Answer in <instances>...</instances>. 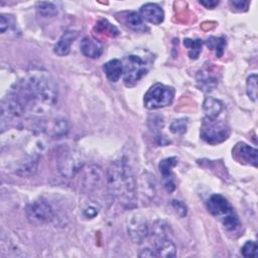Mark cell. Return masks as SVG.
<instances>
[{"label":"cell","mask_w":258,"mask_h":258,"mask_svg":"<svg viewBox=\"0 0 258 258\" xmlns=\"http://www.w3.org/2000/svg\"><path fill=\"white\" fill-rule=\"evenodd\" d=\"M14 92L25 109L43 110L52 107L57 101V88L49 75L35 72L18 83Z\"/></svg>","instance_id":"1"},{"label":"cell","mask_w":258,"mask_h":258,"mask_svg":"<svg viewBox=\"0 0 258 258\" xmlns=\"http://www.w3.org/2000/svg\"><path fill=\"white\" fill-rule=\"evenodd\" d=\"M110 195L124 206H130L136 199L137 181L131 167L122 160L113 161L106 173Z\"/></svg>","instance_id":"2"},{"label":"cell","mask_w":258,"mask_h":258,"mask_svg":"<svg viewBox=\"0 0 258 258\" xmlns=\"http://www.w3.org/2000/svg\"><path fill=\"white\" fill-rule=\"evenodd\" d=\"M206 205L210 214L218 219L228 231H236L240 227L241 224L234 208L222 195L214 194L210 196Z\"/></svg>","instance_id":"3"},{"label":"cell","mask_w":258,"mask_h":258,"mask_svg":"<svg viewBox=\"0 0 258 258\" xmlns=\"http://www.w3.org/2000/svg\"><path fill=\"white\" fill-rule=\"evenodd\" d=\"M56 166L63 177L73 178L83 168L84 161L76 149L62 146L56 152Z\"/></svg>","instance_id":"4"},{"label":"cell","mask_w":258,"mask_h":258,"mask_svg":"<svg viewBox=\"0 0 258 258\" xmlns=\"http://www.w3.org/2000/svg\"><path fill=\"white\" fill-rule=\"evenodd\" d=\"M174 99L172 87L157 83L151 86L144 95V107L148 110H156L169 106Z\"/></svg>","instance_id":"5"},{"label":"cell","mask_w":258,"mask_h":258,"mask_svg":"<svg viewBox=\"0 0 258 258\" xmlns=\"http://www.w3.org/2000/svg\"><path fill=\"white\" fill-rule=\"evenodd\" d=\"M230 129L223 121L205 117L201 126V137L209 144H219L228 139Z\"/></svg>","instance_id":"6"},{"label":"cell","mask_w":258,"mask_h":258,"mask_svg":"<svg viewBox=\"0 0 258 258\" xmlns=\"http://www.w3.org/2000/svg\"><path fill=\"white\" fill-rule=\"evenodd\" d=\"M145 61L138 55L130 54L125 57L123 62V80L127 87L134 86L147 74Z\"/></svg>","instance_id":"7"},{"label":"cell","mask_w":258,"mask_h":258,"mask_svg":"<svg viewBox=\"0 0 258 258\" xmlns=\"http://www.w3.org/2000/svg\"><path fill=\"white\" fill-rule=\"evenodd\" d=\"M154 242L152 249L156 257H174L176 254V247L171 239L167 237L164 231V226L159 222V225L154 226L153 234Z\"/></svg>","instance_id":"8"},{"label":"cell","mask_w":258,"mask_h":258,"mask_svg":"<svg viewBox=\"0 0 258 258\" xmlns=\"http://www.w3.org/2000/svg\"><path fill=\"white\" fill-rule=\"evenodd\" d=\"M25 213L27 220L33 225H43L49 223L53 218L52 208L48 203L42 200H37L29 204Z\"/></svg>","instance_id":"9"},{"label":"cell","mask_w":258,"mask_h":258,"mask_svg":"<svg viewBox=\"0 0 258 258\" xmlns=\"http://www.w3.org/2000/svg\"><path fill=\"white\" fill-rule=\"evenodd\" d=\"M127 232L134 243L142 244L149 236V228L145 217L134 213L127 219Z\"/></svg>","instance_id":"10"},{"label":"cell","mask_w":258,"mask_h":258,"mask_svg":"<svg viewBox=\"0 0 258 258\" xmlns=\"http://www.w3.org/2000/svg\"><path fill=\"white\" fill-rule=\"evenodd\" d=\"M233 157L240 163L257 166L258 151L256 148L249 146L244 142H239L235 145L232 151Z\"/></svg>","instance_id":"11"},{"label":"cell","mask_w":258,"mask_h":258,"mask_svg":"<svg viewBox=\"0 0 258 258\" xmlns=\"http://www.w3.org/2000/svg\"><path fill=\"white\" fill-rule=\"evenodd\" d=\"M197 83L200 90L209 93L218 86V75L212 66H205L198 72Z\"/></svg>","instance_id":"12"},{"label":"cell","mask_w":258,"mask_h":258,"mask_svg":"<svg viewBox=\"0 0 258 258\" xmlns=\"http://www.w3.org/2000/svg\"><path fill=\"white\" fill-rule=\"evenodd\" d=\"M177 159L175 157H167L159 162V171L162 175L164 186L167 191H172L175 188L172 168L176 165Z\"/></svg>","instance_id":"13"},{"label":"cell","mask_w":258,"mask_h":258,"mask_svg":"<svg viewBox=\"0 0 258 258\" xmlns=\"http://www.w3.org/2000/svg\"><path fill=\"white\" fill-rule=\"evenodd\" d=\"M140 16L142 19L157 25L163 21L164 12L157 4L146 3L140 8Z\"/></svg>","instance_id":"14"},{"label":"cell","mask_w":258,"mask_h":258,"mask_svg":"<svg viewBox=\"0 0 258 258\" xmlns=\"http://www.w3.org/2000/svg\"><path fill=\"white\" fill-rule=\"evenodd\" d=\"M103 180V170L99 165H90L84 172L83 184L88 189H96Z\"/></svg>","instance_id":"15"},{"label":"cell","mask_w":258,"mask_h":258,"mask_svg":"<svg viewBox=\"0 0 258 258\" xmlns=\"http://www.w3.org/2000/svg\"><path fill=\"white\" fill-rule=\"evenodd\" d=\"M78 37V32L75 30H68L66 31L58 41L54 44L53 46V51L59 56H64L68 55L70 50H71V45L72 43L76 40Z\"/></svg>","instance_id":"16"},{"label":"cell","mask_w":258,"mask_h":258,"mask_svg":"<svg viewBox=\"0 0 258 258\" xmlns=\"http://www.w3.org/2000/svg\"><path fill=\"white\" fill-rule=\"evenodd\" d=\"M81 51L90 58H98L103 53V45L91 37H84L81 42Z\"/></svg>","instance_id":"17"},{"label":"cell","mask_w":258,"mask_h":258,"mask_svg":"<svg viewBox=\"0 0 258 258\" xmlns=\"http://www.w3.org/2000/svg\"><path fill=\"white\" fill-rule=\"evenodd\" d=\"M103 71L110 82L116 83L123 75V62L117 58L111 59L104 63Z\"/></svg>","instance_id":"18"},{"label":"cell","mask_w":258,"mask_h":258,"mask_svg":"<svg viewBox=\"0 0 258 258\" xmlns=\"http://www.w3.org/2000/svg\"><path fill=\"white\" fill-rule=\"evenodd\" d=\"M203 110L207 118L217 119L223 110V104L220 100L213 97H207L203 103Z\"/></svg>","instance_id":"19"},{"label":"cell","mask_w":258,"mask_h":258,"mask_svg":"<svg viewBox=\"0 0 258 258\" xmlns=\"http://www.w3.org/2000/svg\"><path fill=\"white\" fill-rule=\"evenodd\" d=\"M125 23L128 27L135 31H144L146 29V26L143 22L142 17L137 12H129L125 16Z\"/></svg>","instance_id":"20"},{"label":"cell","mask_w":258,"mask_h":258,"mask_svg":"<svg viewBox=\"0 0 258 258\" xmlns=\"http://www.w3.org/2000/svg\"><path fill=\"white\" fill-rule=\"evenodd\" d=\"M47 129V132H49L53 137H60L69 132V124L64 119H55Z\"/></svg>","instance_id":"21"},{"label":"cell","mask_w":258,"mask_h":258,"mask_svg":"<svg viewBox=\"0 0 258 258\" xmlns=\"http://www.w3.org/2000/svg\"><path fill=\"white\" fill-rule=\"evenodd\" d=\"M183 44L188 49V56L191 59H197L200 56L203 47V41L201 39L184 38Z\"/></svg>","instance_id":"22"},{"label":"cell","mask_w":258,"mask_h":258,"mask_svg":"<svg viewBox=\"0 0 258 258\" xmlns=\"http://www.w3.org/2000/svg\"><path fill=\"white\" fill-rule=\"evenodd\" d=\"M36 11L43 18H51L56 15L57 9L54 4L49 2H39L36 6Z\"/></svg>","instance_id":"23"},{"label":"cell","mask_w":258,"mask_h":258,"mask_svg":"<svg viewBox=\"0 0 258 258\" xmlns=\"http://www.w3.org/2000/svg\"><path fill=\"white\" fill-rule=\"evenodd\" d=\"M207 45L209 48L215 50L218 57H221L224 53L226 46V39L224 37H210L207 39Z\"/></svg>","instance_id":"24"},{"label":"cell","mask_w":258,"mask_h":258,"mask_svg":"<svg viewBox=\"0 0 258 258\" xmlns=\"http://www.w3.org/2000/svg\"><path fill=\"white\" fill-rule=\"evenodd\" d=\"M246 91L250 100L253 102H256L257 100V75L256 74H252L247 78Z\"/></svg>","instance_id":"25"},{"label":"cell","mask_w":258,"mask_h":258,"mask_svg":"<svg viewBox=\"0 0 258 258\" xmlns=\"http://www.w3.org/2000/svg\"><path fill=\"white\" fill-rule=\"evenodd\" d=\"M241 253L244 257L249 258V257H254L256 258L258 256V252H257V244L254 241H247L242 249H241Z\"/></svg>","instance_id":"26"},{"label":"cell","mask_w":258,"mask_h":258,"mask_svg":"<svg viewBox=\"0 0 258 258\" xmlns=\"http://www.w3.org/2000/svg\"><path fill=\"white\" fill-rule=\"evenodd\" d=\"M186 128H187V120L183 118L174 120L169 127L170 131L173 134H183L186 131Z\"/></svg>","instance_id":"27"},{"label":"cell","mask_w":258,"mask_h":258,"mask_svg":"<svg viewBox=\"0 0 258 258\" xmlns=\"http://www.w3.org/2000/svg\"><path fill=\"white\" fill-rule=\"evenodd\" d=\"M249 2L244 0H232L230 1V5L237 11H244L247 9Z\"/></svg>","instance_id":"28"},{"label":"cell","mask_w":258,"mask_h":258,"mask_svg":"<svg viewBox=\"0 0 258 258\" xmlns=\"http://www.w3.org/2000/svg\"><path fill=\"white\" fill-rule=\"evenodd\" d=\"M172 207L178 216L184 217L186 215V207L180 201H172Z\"/></svg>","instance_id":"29"},{"label":"cell","mask_w":258,"mask_h":258,"mask_svg":"<svg viewBox=\"0 0 258 258\" xmlns=\"http://www.w3.org/2000/svg\"><path fill=\"white\" fill-rule=\"evenodd\" d=\"M10 27V20L9 17L7 18L6 15L2 14L0 17V30L2 33H4L7 29H9Z\"/></svg>","instance_id":"30"},{"label":"cell","mask_w":258,"mask_h":258,"mask_svg":"<svg viewBox=\"0 0 258 258\" xmlns=\"http://www.w3.org/2000/svg\"><path fill=\"white\" fill-rule=\"evenodd\" d=\"M200 4H202V5H204L205 7H207V8H214V7H216L218 4H219V1H217V0H204V1H200Z\"/></svg>","instance_id":"31"},{"label":"cell","mask_w":258,"mask_h":258,"mask_svg":"<svg viewBox=\"0 0 258 258\" xmlns=\"http://www.w3.org/2000/svg\"><path fill=\"white\" fill-rule=\"evenodd\" d=\"M84 214H85V216L87 218H94L98 214V211L95 208H93V207H89V208H87L85 210Z\"/></svg>","instance_id":"32"}]
</instances>
